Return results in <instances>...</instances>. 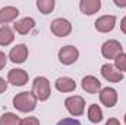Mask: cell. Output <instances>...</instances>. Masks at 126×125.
Masks as SVG:
<instances>
[{
    "label": "cell",
    "mask_w": 126,
    "mask_h": 125,
    "mask_svg": "<svg viewBox=\"0 0 126 125\" xmlns=\"http://www.w3.org/2000/svg\"><path fill=\"white\" fill-rule=\"evenodd\" d=\"M13 106H15L18 110L27 113V112H31V110L35 109V106H37V99L34 97L32 93L24 91V93H19L13 97Z\"/></svg>",
    "instance_id": "obj_1"
},
{
    "label": "cell",
    "mask_w": 126,
    "mask_h": 125,
    "mask_svg": "<svg viewBox=\"0 0 126 125\" xmlns=\"http://www.w3.org/2000/svg\"><path fill=\"white\" fill-rule=\"evenodd\" d=\"M32 94L37 100H41V102L47 100L51 94L48 80L44 78V77H37L32 83Z\"/></svg>",
    "instance_id": "obj_2"
},
{
    "label": "cell",
    "mask_w": 126,
    "mask_h": 125,
    "mask_svg": "<svg viewBox=\"0 0 126 125\" xmlns=\"http://www.w3.org/2000/svg\"><path fill=\"white\" fill-rule=\"evenodd\" d=\"M64 106L67 112L73 116H81L85 110V100L79 96H70L64 100Z\"/></svg>",
    "instance_id": "obj_3"
},
{
    "label": "cell",
    "mask_w": 126,
    "mask_h": 125,
    "mask_svg": "<svg viewBox=\"0 0 126 125\" xmlns=\"http://www.w3.org/2000/svg\"><path fill=\"white\" fill-rule=\"evenodd\" d=\"M101 53L106 59H116L119 55L123 53L122 50V44L117 40H109L103 44L101 47Z\"/></svg>",
    "instance_id": "obj_4"
},
{
    "label": "cell",
    "mask_w": 126,
    "mask_h": 125,
    "mask_svg": "<svg viewBox=\"0 0 126 125\" xmlns=\"http://www.w3.org/2000/svg\"><path fill=\"white\" fill-rule=\"evenodd\" d=\"M50 30H51V32L54 35H57V37H66V35H69L70 31H72V25H70V22L67 19L57 18V19H54L51 22Z\"/></svg>",
    "instance_id": "obj_5"
},
{
    "label": "cell",
    "mask_w": 126,
    "mask_h": 125,
    "mask_svg": "<svg viewBox=\"0 0 126 125\" xmlns=\"http://www.w3.org/2000/svg\"><path fill=\"white\" fill-rule=\"evenodd\" d=\"M78 56H79V52L76 47L73 46H64L59 50V61L63 65H72L78 61Z\"/></svg>",
    "instance_id": "obj_6"
},
{
    "label": "cell",
    "mask_w": 126,
    "mask_h": 125,
    "mask_svg": "<svg viewBox=\"0 0 126 125\" xmlns=\"http://www.w3.org/2000/svg\"><path fill=\"white\" fill-rule=\"evenodd\" d=\"M101 75L110 83H120L123 80V74L119 69H116V66H113L110 63H106L101 66Z\"/></svg>",
    "instance_id": "obj_7"
},
{
    "label": "cell",
    "mask_w": 126,
    "mask_h": 125,
    "mask_svg": "<svg viewBox=\"0 0 126 125\" xmlns=\"http://www.w3.org/2000/svg\"><path fill=\"white\" fill-rule=\"evenodd\" d=\"M7 81L13 85H25L28 83V74L24 69H10L7 74Z\"/></svg>",
    "instance_id": "obj_8"
},
{
    "label": "cell",
    "mask_w": 126,
    "mask_h": 125,
    "mask_svg": "<svg viewBox=\"0 0 126 125\" xmlns=\"http://www.w3.org/2000/svg\"><path fill=\"white\" fill-rule=\"evenodd\" d=\"M116 18L113 15H104L95 21V30L100 32H110L114 28Z\"/></svg>",
    "instance_id": "obj_9"
},
{
    "label": "cell",
    "mask_w": 126,
    "mask_h": 125,
    "mask_svg": "<svg viewBox=\"0 0 126 125\" xmlns=\"http://www.w3.org/2000/svg\"><path fill=\"white\" fill-rule=\"evenodd\" d=\"M28 58V47L25 44H18L15 46L10 53H9V59L13 63H22L25 62V59Z\"/></svg>",
    "instance_id": "obj_10"
},
{
    "label": "cell",
    "mask_w": 126,
    "mask_h": 125,
    "mask_svg": "<svg viewBox=\"0 0 126 125\" xmlns=\"http://www.w3.org/2000/svg\"><path fill=\"white\" fill-rule=\"evenodd\" d=\"M100 100H101V103H103L104 106L113 107V106L117 103V93H116V90H114V88H110V87L103 88V90L100 91Z\"/></svg>",
    "instance_id": "obj_11"
},
{
    "label": "cell",
    "mask_w": 126,
    "mask_h": 125,
    "mask_svg": "<svg viewBox=\"0 0 126 125\" xmlns=\"http://www.w3.org/2000/svg\"><path fill=\"white\" fill-rule=\"evenodd\" d=\"M19 15V10L18 7H13V6H6L3 9H0V25L1 24H7V22H12L18 18Z\"/></svg>",
    "instance_id": "obj_12"
},
{
    "label": "cell",
    "mask_w": 126,
    "mask_h": 125,
    "mask_svg": "<svg viewBox=\"0 0 126 125\" xmlns=\"http://www.w3.org/2000/svg\"><path fill=\"white\" fill-rule=\"evenodd\" d=\"M82 88L87 91V93H91V94H95L100 91V88H101V83L93 77V75H88V77H85L84 80H82Z\"/></svg>",
    "instance_id": "obj_13"
},
{
    "label": "cell",
    "mask_w": 126,
    "mask_h": 125,
    "mask_svg": "<svg viewBox=\"0 0 126 125\" xmlns=\"http://www.w3.org/2000/svg\"><path fill=\"white\" fill-rule=\"evenodd\" d=\"M56 88L62 93H70L76 88V83L69 77H60L56 80Z\"/></svg>",
    "instance_id": "obj_14"
},
{
    "label": "cell",
    "mask_w": 126,
    "mask_h": 125,
    "mask_svg": "<svg viewBox=\"0 0 126 125\" xmlns=\"http://www.w3.org/2000/svg\"><path fill=\"white\" fill-rule=\"evenodd\" d=\"M34 27H35V21H34L32 18H24V19H21V21H18V22L13 24L15 31L19 32V34H22V35L28 34Z\"/></svg>",
    "instance_id": "obj_15"
},
{
    "label": "cell",
    "mask_w": 126,
    "mask_h": 125,
    "mask_svg": "<svg viewBox=\"0 0 126 125\" xmlns=\"http://www.w3.org/2000/svg\"><path fill=\"white\" fill-rule=\"evenodd\" d=\"M79 7H81V10H82L85 15H93V13H95V12L100 10L101 1H100V0H81Z\"/></svg>",
    "instance_id": "obj_16"
},
{
    "label": "cell",
    "mask_w": 126,
    "mask_h": 125,
    "mask_svg": "<svg viewBox=\"0 0 126 125\" xmlns=\"http://www.w3.org/2000/svg\"><path fill=\"white\" fill-rule=\"evenodd\" d=\"M13 40H15V35L12 28L7 25H3L0 28V46H9Z\"/></svg>",
    "instance_id": "obj_17"
},
{
    "label": "cell",
    "mask_w": 126,
    "mask_h": 125,
    "mask_svg": "<svg viewBox=\"0 0 126 125\" xmlns=\"http://www.w3.org/2000/svg\"><path fill=\"white\" fill-rule=\"evenodd\" d=\"M88 119L93 124H98L103 119V112H101L98 104H91L90 106V109H88Z\"/></svg>",
    "instance_id": "obj_18"
},
{
    "label": "cell",
    "mask_w": 126,
    "mask_h": 125,
    "mask_svg": "<svg viewBox=\"0 0 126 125\" xmlns=\"http://www.w3.org/2000/svg\"><path fill=\"white\" fill-rule=\"evenodd\" d=\"M0 125H21V119L12 112H6L0 116Z\"/></svg>",
    "instance_id": "obj_19"
},
{
    "label": "cell",
    "mask_w": 126,
    "mask_h": 125,
    "mask_svg": "<svg viewBox=\"0 0 126 125\" xmlns=\"http://www.w3.org/2000/svg\"><path fill=\"white\" fill-rule=\"evenodd\" d=\"M37 7L40 9V12L43 15H48L54 9V0H38Z\"/></svg>",
    "instance_id": "obj_20"
},
{
    "label": "cell",
    "mask_w": 126,
    "mask_h": 125,
    "mask_svg": "<svg viewBox=\"0 0 126 125\" xmlns=\"http://www.w3.org/2000/svg\"><path fill=\"white\" fill-rule=\"evenodd\" d=\"M114 66H116V69H119L122 74L126 72V55L125 53L119 55V56L114 59Z\"/></svg>",
    "instance_id": "obj_21"
},
{
    "label": "cell",
    "mask_w": 126,
    "mask_h": 125,
    "mask_svg": "<svg viewBox=\"0 0 126 125\" xmlns=\"http://www.w3.org/2000/svg\"><path fill=\"white\" fill-rule=\"evenodd\" d=\"M21 125H40V121L35 118V116H30V118H25L21 121Z\"/></svg>",
    "instance_id": "obj_22"
},
{
    "label": "cell",
    "mask_w": 126,
    "mask_h": 125,
    "mask_svg": "<svg viewBox=\"0 0 126 125\" xmlns=\"http://www.w3.org/2000/svg\"><path fill=\"white\" fill-rule=\"evenodd\" d=\"M57 125H81V122L78 119H72V118H66V119H62Z\"/></svg>",
    "instance_id": "obj_23"
},
{
    "label": "cell",
    "mask_w": 126,
    "mask_h": 125,
    "mask_svg": "<svg viewBox=\"0 0 126 125\" xmlns=\"http://www.w3.org/2000/svg\"><path fill=\"white\" fill-rule=\"evenodd\" d=\"M6 62H7V58H6V55L3 53V52H0V71L6 66Z\"/></svg>",
    "instance_id": "obj_24"
},
{
    "label": "cell",
    "mask_w": 126,
    "mask_h": 125,
    "mask_svg": "<svg viewBox=\"0 0 126 125\" xmlns=\"http://www.w3.org/2000/svg\"><path fill=\"white\" fill-rule=\"evenodd\" d=\"M6 88H7V83H6L3 78H0V94L4 93V91H6Z\"/></svg>",
    "instance_id": "obj_25"
},
{
    "label": "cell",
    "mask_w": 126,
    "mask_h": 125,
    "mask_svg": "<svg viewBox=\"0 0 126 125\" xmlns=\"http://www.w3.org/2000/svg\"><path fill=\"white\" fill-rule=\"evenodd\" d=\"M106 125H120V122H119L116 118H110V119L106 122Z\"/></svg>",
    "instance_id": "obj_26"
},
{
    "label": "cell",
    "mask_w": 126,
    "mask_h": 125,
    "mask_svg": "<svg viewBox=\"0 0 126 125\" xmlns=\"http://www.w3.org/2000/svg\"><path fill=\"white\" fill-rule=\"evenodd\" d=\"M120 30H122V31L126 34V16L123 18V19H122V24H120Z\"/></svg>",
    "instance_id": "obj_27"
},
{
    "label": "cell",
    "mask_w": 126,
    "mask_h": 125,
    "mask_svg": "<svg viewBox=\"0 0 126 125\" xmlns=\"http://www.w3.org/2000/svg\"><path fill=\"white\" fill-rule=\"evenodd\" d=\"M114 4H116V6H120V7H123V6H126V1H120V0H114Z\"/></svg>",
    "instance_id": "obj_28"
},
{
    "label": "cell",
    "mask_w": 126,
    "mask_h": 125,
    "mask_svg": "<svg viewBox=\"0 0 126 125\" xmlns=\"http://www.w3.org/2000/svg\"><path fill=\"white\" fill-rule=\"evenodd\" d=\"M123 119H125V124H126V113H125V118H123Z\"/></svg>",
    "instance_id": "obj_29"
}]
</instances>
